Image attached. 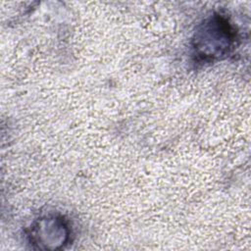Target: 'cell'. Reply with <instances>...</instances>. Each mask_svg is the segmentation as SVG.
<instances>
[{"instance_id":"cell-1","label":"cell","mask_w":251,"mask_h":251,"mask_svg":"<svg viewBox=\"0 0 251 251\" xmlns=\"http://www.w3.org/2000/svg\"><path fill=\"white\" fill-rule=\"evenodd\" d=\"M233 34L227 23L219 17L209 20L195 35L194 48L198 56L213 59L226 54L231 47Z\"/></svg>"},{"instance_id":"cell-2","label":"cell","mask_w":251,"mask_h":251,"mask_svg":"<svg viewBox=\"0 0 251 251\" xmlns=\"http://www.w3.org/2000/svg\"><path fill=\"white\" fill-rule=\"evenodd\" d=\"M30 237L39 248L56 249L67 240L68 229L62 220L44 218L33 226Z\"/></svg>"}]
</instances>
